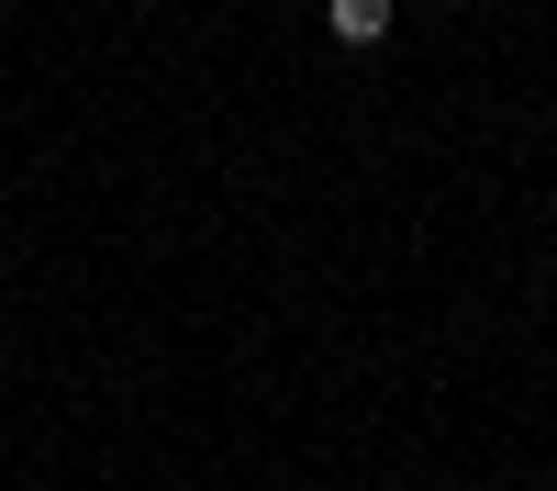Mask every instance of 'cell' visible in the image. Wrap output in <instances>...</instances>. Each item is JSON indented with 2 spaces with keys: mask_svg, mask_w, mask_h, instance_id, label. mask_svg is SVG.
<instances>
[{
  "mask_svg": "<svg viewBox=\"0 0 557 491\" xmlns=\"http://www.w3.org/2000/svg\"><path fill=\"white\" fill-rule=\"evenodd\" d=\"M391 12H401V0H323V34H335V45H380Z\"/></svg>",
  "mask_w": 557,
  "mask_h": 491,
  "instance_id": "6da1fadb",
  "label": "cell"
},
{
  "mask_svg": "<svg viewBox=\"0 0 557 491\" xmlns=\"http://www.w3.org/2000/svg\"><path fill=\"white\" fill-rule=\"evenodd\" d=\"M146 12H157V0H146Z\"/></svg>",
  "mask_w": 557,
  "mask_h": 491,
  "instance_id": "7a4b0ae2",
  "label": "cell"
}]
</instances>
